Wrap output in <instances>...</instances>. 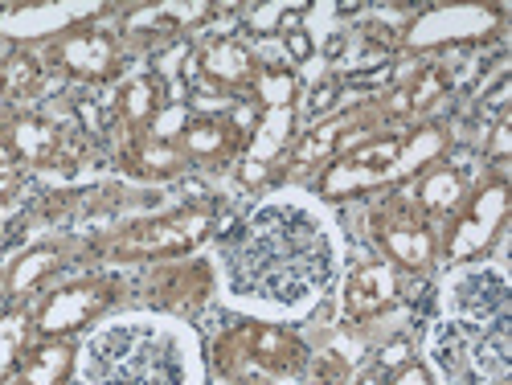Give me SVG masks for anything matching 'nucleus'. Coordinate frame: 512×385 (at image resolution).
I'll list each match as a JSON object with an SVG mask.
<instances>
[{"instance_id":"f257e3e1","label":"nucleus","mask_w":512,"mask_h":385,"mask_svg":"<svg viewBox=\"0 0 512 385\" xmlns=\"http://www.w3.org/2000/svg\"><path fill=\"white\" fill-rule=\"evenodd\" d=\"M218 275L234 304L304 316L340 279V234L312 197L275 193L226 230Z\"/></svg>"},{"instance_id":"f03ea898","label":"nucleus","mask_w":512,"mask_h":385,"mask_svg":"<svg viewBox=\"0 0 512 385\" xmlns=\"http://www.w3.org/2000/svg\"><path fill=\"white\" fill-rule=\"evenodd\" d=\"M435 385H504L512 369V287L504 263H467L443 279L426 332Z\"/></svg>"},{"instance_id":"7ed1b4c3","label":"nucleus","mask_w":512,"mask_h":385,"mask_svg":"<svg viewBox=\"0 0 512 385\" xmlns=\"http://www.w3.org/2000/svg\"><path fill=\"white\" fill-rule=\"evenodd\" d=\"M70 385H201L197 336L177 316H119L74 349Z\"/></svg>"},{"instance_id":"20e7f679","label":"nucleus","mask_w":512,"mask_h":385,"mask_svg":"<svg viewBox=\"0 0 512 385\" xmlns=\"http://www.w3.org/2000/svg\"><path fill=\"white\" fill-rule=\"evenodd\" d=\"M226 377H242V369H263L271 377H295L308 365L304 340L279 324H242L218 340L213 353Z\"/></svg>"},{"instance_id":"39448f33","label":"nucleus","mask_w":512,"mask_h":385,"mask_svg":"<svg viewBox=\"0 0 512 385\" xmlns=\"http://www.w3.org/2000/svg\"><path fill=\"white\" fill-rule=\"evenodd\" d=\"M373 234H377L381 246H386L390 259L410 267V271H422L426 263L435 259V234H431V222H426L422 205L414 201V189L410 193L406 189L390 193L386 201L377 205Z\"/></svg>"},{"instance_id":"423d86ee","label":"nucleus","mask_w":512,"mask_h":385,"mask_svg":"<svg viewBox=\"0 0 512 385\" xmlns=\"http://www.w3.org/2000/svg\"><path fill=\"white\" fill-rule=\"evenodd\" d=\"M209 234V213L205 209H177L164 218L136 222L115 238V259H156V254H181L193 250Z\"/></svg>"},{"instance_id":"0eeeda50","label":"nucleus","mask_w":512,"mask_h":385,"mask_svg":"<svg viewBox=\"0 0 512 385\" xmlns=\"http://www.w3.org/2000/svg\"><path fill=\"white\" fill-rule=\"evenodd\" d=\"M115 299L111 283H70V287H58L50 291L46 299H41V308H37V320L33 328L41 336H66L82 324H91L95 316H103V308Z\"/></svg>"},{"instance_id":"6e6552de","label":"nucleus","mask_w":512,"mask_h":385,"mask_svg":"<svg viewBox=\"0 0 512 385\" xmlns=\"http://www.w3.org/2000/svg\"><path fill=\"white\" fill-rule=\"evenodd\" d=\"M197 70L205 78L209 91L218 95H246L254 74H259V58L250 46H242L238 37H213L197 50Z\"/></svg>"},{"instance_id":"1a4fd4ad","label":"nucleus","mask_w":512,"mask_h":385,"mask_svg":"<svg viewBox=\"0 0 512 385\" xmlns=\"http://www.w3.org/2000/svg\"><path fill=\"white\" fill-rule=\"evenodd\" d=\"M504 205H508V193H504V181L496 177L492 185H484L472 197V209H467L463 218L455 222V234L447 242L451 259H472V254H480L496 238V230L504 222Z\"/></svg>"},{"instance_id":"9d476101","label":"nucleus","mask_w":512,"mask_h":385,"mask_svg":"<svg viewBox=\"0 0 512 385\" xmlns=\"http://www.w3.org/2000/svg\"><path fill=\"white\" fill-rule=\"evenodd\" d=\"M398 299V275L390 263H361L345 287H340V312L345 320H369L377 312H386L390 304Z\"/></svg>"},{"instance_id":"9b49d317","label":"nucleus","mask_w":512,"mask_h":385,"mask_svg":"<svg viewBox=\"0 0 512 385\" xmlns=\"http://www.w3.org/2000/svg\"><path fill=\"white\" fill-rule=\"evenodd\" d=\"M58 62L78 74L82 82H103L119 70V46L115 37L103 29H87V33H74L58 46Z\"/></svg>"},{"instance_id":"f8f14e48","label":"nucleus","mask_w":512,"mask_h":385,"mask_svg":"<svg viewBox=\"0 0 512 385\" xmlns=\"http://www.w3.org/2000/svg\"><path fill=\"white\" fill-rule=\"evenodd\" d=\"M246 140L230 127V119L226 115H197V119H189V127H185V136H181V152L185 156H193V160H230L238 148H242Z\"/></svg>"},{"instance_id":"ddd939ff","label":"nucleus","mask_w":512,"mask_h":385,"mask_svg":"<svg viewBox=\"0 0 512 385\" xmlns=\"http://www.w3.org/2000/svg\"><path fill=\"white\" fill-rule=\"evenodd\" d=\"M111 107H115V115H119L127 127L144 132V127L152 123V115L164 107V87L156 82V74H140V78L123 82V87L115 91Z\"/></svg>"},{"instance_id":"4468645a","label":"nucleus","mask_w":512,"mask_h":385,"mask_svg":"<svg viewBox=\"0 0 512 385\" xmlns=\"http://www.w3.org/2000/svg\"><path fill=\"white\" fill-rule=\"evenodd\" d=\"M74 369V349L66 345H41V349H29V357L21 361V369L0 381V385H62Z\"/></svg>"},{"instance_id":"2eb2a0df","label":"nucleus","mask_w":512,"mask_h":385,"mask_svg":"<svg viewBox=\"0 0 512 385\" xmlns=\"http://www.w3.org/2000/svg\"><path fill=\"white\" fill-rule=\"evenodd\" d=\"M95 13V5H54V9H17L0 17V29L17 33V37H33V33H54L62 25H70L74 17Z\"/></svg>"},{"instance_id":"dca6fc26","label":"nucleus","mask_w":512,"mask_h":385,"mask_svg":"<svg viewBox=\"0 0 512 385\" xmlns=\"http://www.w3.org/2000/svg\"><path fill=\"white\" fill-rule=\"evenodd\" d=\"M414 201L422 205L426 218H435V213H447L463 201V177L451 173V168H435V173H426L422 185L414 189Z\"/></svg>"},{"instance_id":"f3484780","label":"nucleus","mask_w":512,"mask_h":385,"mask_svg":"<svg viewBox=\"0 0 512 385\" xmlns=\"http://www.w3.org/2000/svg\"><path fill=\"white\" fill-rule=\"evenodd\" d=\"M250 95L259 99L263 111L291 107V99H295V74L283 70V66H259V74H254V82H250Z\"/></svg>"},{"instance_id":"a211bd4d","label":"nucleus","mask_w":512,"mask_h":385,"mask_svg":"<svg viewBox=\"0 0 512 385\" xmlns=\"http://www.w3.org/2000/svg\"><path fill=\"white\" fill-rule=\"evenodd\" d=\"M25 357H29V320L5 316L0 320V381H9Z\"/></svg>"},{"instance_id":"6ab92c4d","label":"nucleus","mask_w":512,"mask_h":385,"mask_svg":"<svg viewBox=\"0 0 512 385\" xmlns=\"http://www.w3.org/2000/svg\"><path fill=\"white\" fill-rule=\"evenodd\" d=\"M37 82H41L37 58H29V54H9L5 62H0V95L25 99V95L37 91Z\"/></svg>"},{"instance_id":"aec40b11","label":"nucleus","mask_w":512,"mask_h":385,"mask_svg":"<svg viewBox=\"0 0 512 385\" xmlns=\"http://www.w3.org/2000/svg\"><path fill=\"white\" fill-rule=\"evenodd\" d=\"M58 267V250L54 246H41V250H29V254H21V263L9 271V291H29V287H37V279L46 275V271H54Z\"/></svg>"},{"instance_id":"412c9836","label":"nucleus","mask_w":512,"mask_h":385,"mask_svg":"<svg viewBox=\"0 0 512 385\" xmlns=\"http://www.w3.org/2000/svg\"><path fill=\"white\" fill-rule=\"evenodd\" d=\"M443 91H447V74L435 70V66H426V70L414 78V87H406V103H410V111H426Z\"/></svg>"},{"instance_id":"4be33fe9","label":"nucleus","mask_w":512,"mask_h":385,"mask_svg":"<svg viewBox=\"0 0 512 385\" xmlns=\"http://www.w3.org/2000/svg\"><path fill=\"white\" fill-rule=\"evenodd\" d=\"M308 377L312 385H349V357L340 353H316V361H308Z\"/></svg>"},{"instance_id":"5701e85b","label":"nucleus","mask_w":512,"mask_h":385,"mask_svg":"<svg viewBox=\"0 0 512 385\" xmlns=\"http://www.w3.org/2000/svg\"><path fill=\"white\" fill-rule=\"evenodd\" d=\"M386 385H435V377H431V369H426L422 361H406L402 369H394V373H386Z\"/></svg>"},{"instance_id":"b1692460","label":"nucleus","mask_w":512,"mask_h":385,"mask_svg":"<svg viewBox=\"0 0 512 385\" xmlns=\"http://www.w3.org/2000/svg\"><path fill=\"white\" fill-rule=\"evenodd\" d=\"M283 54H287L291 62H308V58H312V37H308L304 29H287V33H283Z\"/></svg>"},{"instance_id":"393cba45","label":"nucleus","mask_w":512,"mask_h":385,"mask_svg":"<svg viewBox=\"0 0 512 385\" xmlns=\"http://www.w3.org/2000/svg\"><path fill=\"white\" fill-rule=\"evenodd\" d=\"M406 361H410V345H406V340H394V345L381 349L377 369H381V373H394V369H402Z\"/></svg>"},{"instance_id":"a878e982","label":"nucleus","mask_w":512,"mask_h":385,"mask_svg":"<svg viewBox=\"0 0 512 385\" xmlns=\"http://www.w3.org/2000/svg\"><path fill=\"white\" fill-rule=\"evenodd\" d=\"M336 82H320V87H312V95H308V115H324L332 103H336Z\"/></svg>"},{"instance_id":"bb28decb","label":"nucleus","mask_w":512,"mask_h":385,"mask_svg":"<svg viewBox=\"0 0 512 385\" xmlns=\"http://www.w3.org/2000/svg\"><path fill=\"white\" fill-rule=\"evenodd\" d=\"M13 189H17V168L13 164H0V205L13 197Z\"/></svg>"},{"instance_id":"cd10ccee","label":"nucleus","mask_w":512,"mask_h":385,"mask_svg":"<svg viewBox=\"0 0 512 385\" xmlns=\"http://www.w3.org/2000/svg\"><path fill=\"white\" fill-rule=\"evenodd\" d=\"M357 385H386V373H381V369L373 365L369 373H361V377H357Z\"/></svg>"}]
</instances>
